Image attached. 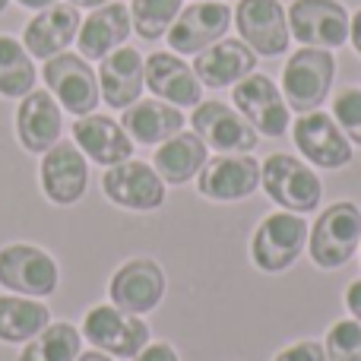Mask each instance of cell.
Here are the masks:
<instances>
[{
    "label": "cell",
    "mask_w": 361,
    "mask_h": 361,
    "mask_svg": "<svg viewBox=\"0 0 361 361\" xmlns=\"http://www.w3.org/2000/svg\"><path fill=\"white\" fill-rule=\"evenodd\" d=\"M333 80H336V57L326 48H305L292 51L282 67V95L288 108L298 114L317 111L330 99Z\"/></svg>",
    "instance_id": "6da1fadb"
},
{
    "label": "cell",
    "mask_w": 361,
    "mask_h": 361,
    "mask_svg": "<svg viewBox=\"0 0 361 361\" xmlns=\"http://www.w3.org/2000/svg\"><path fill=\"white\" fill-rule=\"evenodd\" d=\"M260 187L276 206L288 212H314L324 200V184L314 175V165L295 159L288 152H273L260 165Z\"/></svg>",
    "instance_id": "7a4b0ae2"
},
{
    "label": "cell",
    "mask_w": 361,
    "mask_h": 361,
    "mask_svg": "<svg viewBox=\"0 0 361 361\" xmlns=\"http://www.w3.org/2000/svg\"><path fill=\"white\" fill-rule=\"evenodd\" d=\"M361 244V209L352 200H336L326 206L314 228L307 231V250L320 269H339L352 260Z\"/></svg>",
    "instance_id": "3957f363"
},
{
    "label": "cell",
    "mask_w": 361,
    "mask_h": 361,
    "mask_svg": "<svg viewBox=\"0 0 361 361\" xmlns=\"http://www.w3.org/2000/svg\"><path fill=\"white\" fill-rule=\"evenodd\" d=\"M42 80H44V89L54 95L57 105L67 114H73V118L92 114L102 102L99 73H95V67L86 57L73 54V51L48 57L42 67Z\"/></svg>",
    "instance_id": "277c9868"
},
{
    "label": "cell",
    "mask_w": 361,
    "mask_h": 361,
    "mask_svg": "<svg viewBox=\"0 0 361 361\" xmlns=\"http://www.w3.org/2000/svg\"><path fill=\"white\" fill-rule=\"evenodd\" d=\"M0 286L25 298H51L61 286V269L38 244L13 241L0 247Z\"/></svg>",
    "instance_id": "5b68a950"
},
{
    "label": "cell",
    "mask_w": 361,
    "mask_h": 361,
    "mask_svg": "<svg viewBox=\"0 0 361 361\" xmlns=\"http://www.w3.org/2000/svg\"><path fill=\"white\" fill-rule=\"evenodd\" d=\"M80 333L92 349L105 352L111 358H133L149 345V324L137 314L118 311L114 305L89 307Z\"/></svg>",
    "instance_id": "8992f818"
},
{
    "label": "cell",
    "mask_w": 361,
    "mask_h": 361,
    "mask_svg": "<svg viewBox=\"0 0 361 361\" xmlns=\"http://www.w3.org/2000/svg\"><path fill=\"white\" fill-rule=\"evenodd\" d=\"M307 222L298 212H273L257 225L254 238H250V257L254 267L263 273H282L301 257L307 244Z\"/></svg>",
    "instance_id": "52a82bcc"
},
{
    "label": "cell",
    "mask_w": 361,
    "mask_h": 361,
    "mask_svg": "<svg viewBox=\"0 0 361 361\" xmlns=\"http://www.w3.org/2000/svg\"><path fill=\"white\" fill-rule=\"evenodd\" d=\"M288 32L305 48L336 51L349 42L352 13L343 0H292L288 4Z\"/></svg>",
    "instance_id": "ba28073f"
},
{
    "label": "cell",
    "mask_w": 361,
    "mask_h": 361,
    "mask_svg": "<svg viewBox=\"0 0 361 361\" xmlns=\"http://www.w3.org/2000/svg\"><path fill=\"white\" fill-rule=\"evenodd\" d=\"M231 23L238 25V38L257 57H282L288 54V13L282 0H238L231 10Z\"/></svg>",
    "instance_id": "9c48e42d"
},
{
    "label": "cell",
    "mask_w": 361,
    "mask_h": 361,
    "mask_svg": "<svg viewBox=\"0 0 361 361\" xmlns=\"http://www.w3.org/2000/svg\"><path fill=\"white\" fill-rule=\"evenodd\" d=\"M235 111L263 137H286L288 133V102L282 89L267 73H250L231 86Z\"/></svg>",
    "instance_id": "30bf717a"
},
{
    "label": "cell",
    "mask_w": 361,
    "mask_h": 361,
    "mask_svg": "<svg viewBox=\"0 0 361 361\" xmlns=\"http://www.w3.org/2000/svg\"><path fill=\"white\" fill-rule=\"evenodd\" d=\"M102 193L114 206H121V209L156 212V209H162L165 197H169V184L159 178V171L149 162L127 159V162L105 169V175H102Z\"/></svg>",
    "instance_id": "8fae6325"
},
{
    "label": "cell",
    "mask_w": 361,
    "mask_h": 361,
    "mask_svg": "<svg viewBox=\"0 0 361 361\" xmlns=\"http://www.w3.org/2000/svg\"><path fill=\"white\" fill-rule=\"evenodd\" d=\"M165 288H169L165 269L152 257H133V260L121 263L114 269L111 282H108V301L118 311L143 317V314L156 311L162 305Z\"/></svg>",
    "instance_id": "7c38bea8"
},
{
    "label": "cell",
    "mask_w": 361,
    "mask_h": 361,
    "mask_svg": "<svg viewBox=\"0 0 361 361\" xmlns=\"http://www.w3.org/2000/svg\"><path fill=\"white\" fill-rule=\"evenodd\" d=\"M228 29L231 6L225 0H193L190 6H184L178 13L165 42H169V51H175L180 57H197L200 51L216 44L219 38H225Z\"/></svg>",
    "instance_id": "4fadbf2b"
},
{
    "label": "cell",
    "mask_w": 361,
    "mask_h": 361,
    "mask_svg": "<svg viewBox=\"0 0 361 361\" xmlns=\"http://www.w3.org/2000/svg\"><path fill=\"white\" fill-rule=\"evenodd\" d=\"M292 140L298 146V152L307 159V165L314 169L336 171L345 169L352 162V143L339 124L333 121V114L326 111H307L298 114V121L292 124Z\"/></svg>",
    "instance_id": "5bb4252c"
},
{
    "label": "cell",
    "mask_w": 361,
    "mask_h": 361,
    "mask_svg": "<svg viewBox=\"0 0 361 361\" xmlns=\"http://www.w3.org/2000/svg\"><path fill=\"white\" fill-rule=\"evenodd\" d=\"M42 193L54 206H73L89 187V159L76 149L73 140H57L38 165Z\"/></svg>",
    "instance_id": "9a60e30c"
},
{
    "label": "cell",
    "mask_w": 361,
    "mask_h": 361,
    "mask_svg": "<svg viewBox=\"0 0 361 361\" xmlns=\"http://www.w3.org/2000/svg\"><path fill=\"white\" fill-rule=\"evenodd\" d=\"M260 187V162L247 152H219L197 175V190L212 203L247 200Z\"/></svg>",
    "instance_id": "2e32d148"
},
{
    "label": "cell",
    "mask_w": 361,
    "mask_h": 361,
    "mask_svg": "<svg viewBox=\"0 0 361 361\" xmlns=\"http://www.w3.org/2000/svg\"><path fill=\"white\" fill-rule=\"evenodd\" d=\"M190 127L216 152H250L260 143V133L225 102H200L190 114Z\"/></svg>",
    "instance_id": "e0dca14e"
},
{
    "label": "cell",
    "mask_w": 361,
    "mask_h": 361,
    "mask_svg": "<svg viewBox=\"0 0 361 361\" xmlns=\"http://www.w3.org/2000/svg\"><path fill=\"white\" fill-rule=\"evenodd\" d=\"M99 89L102 102L114 111H124L133 102L143 99L146 89V57L130 44H121L108 57L99 61Z\"/></svg>",
    "instance_id": "ac0fdd59"
},
{
    "label": "cell",
    "mask_w": 361,
    "mask_h": 361,
    "mask_svg": "<svg viewBox=\"0 0 361 361\" xmlns=\"http://www.w3.org/2000/svg\"><path fill=\"white\" fill-rule=\"evenodd\" d=\"M63 133V108L48 89H32L16 105V140L25 152L44 156Z\"/></svg>",
    "instance_id": "d6986e66"
},
{
    "label": "cell",
    "mask_w": 361,
    "mask_h": 361,
    "mask_svg": "<svg viewBox=\"0 0 361 361\" xmlns=\"http://www.w3.org/2000/svg\"><path fill=\"white\" fill-rule=\"evenodd\" d=\"M80 10L70 4H51L44 10H38L35 16L25 23L23 29V48L29 51L35 61H48L63 51H70V44H76V32H80Z\"/></svg>",
    "instance_id": "ffe728a7"
},
{
    "label": "cell",
    "mask_w": 361,
    "mask_h": 361,
    "mask_svg": "<svg viewBox=\"0 0 361 361\" xmlns=\"http://www.w3.org/2000/svg\"><path fill=\"white\" fill-rule=\"evenodd\" d=\"M146 89L175 108H197L203 102V82L175 51H152L146 57Z\"/></svg>",
    "instance_id": "44dd1931"
},
{
    "label": "cell",
    "mask_w": 361,
    "mask_h": 361,
    "mask_svg": "<svg viewBox=\"0 0 361 361\" xmlns=\"http://www.w3.org/2000/svg\"><path fill=\"white\" fill-rule=\"evenodd\" d=\"M73 143L89 162L111 169L127 159H133V140L127 137V130L121 127V121L108 118V114H82L73 121Z\"/></svg>",
    "instance_id": "7402d4cb"
},
{
    "label": "cell",
    "mask_w": 361,
    "mask_h": 361,
    "mask_svg": "<svg viewBox=\"0 0 361 361\" xmlns=\"http://www.w3.org/2000/svg\"><path fill=\"white\" fill-rule=\"evenodd\" d=\"M133 35L130 23V6L111 0V4L89 10V16L80 23L76 32V54H82L89 63L108 57L111 51H118L121 44H127V38Z\"/></svg>",
    "instance_id": "603a6c76"
},
{
    "label": "cell",
    "mask_w": 361,
    "mask_h": 361,
    "mask_svg": "<svg viewBox=\"0 0 361 361\" xmlns=\"http://www.w3.org/2000/svg\"><path fill=\"white\" fill-rule=\"evenodd\" d=\"M193 73L203 86L209 89H225L241 82L257 70V54L241 42V38H219L206 51L193 57Z\"/></svg>",
    "instance_id": "cb8c5ba5"
},
{
    "label": "cell",
    "mask_w": 361,
    "mask_h": 361,
    "mask_svg": "<svg viewBox=\"0 0 361 361\" xmlns=\"http://www.w3.org/2000/svg\"><path fill=\"white\" fill-rule=\"evenodd\" d=\"M121 127L137 146H159L184 130V111L162 99H140L124 108Z\"/></svg>",
    "instance_id": "d4e9b609"
},
{
    "label": "cell",
    "mask_w": 361,
    "mask_h": 361,
    "mask_svg": "<svg viewBox=\"0 0 361 361\" xmlns=\"http://www.w3.org/2000/svg\"><path fill=\"white\" fill-rule=\"evenodd\" d=\"M209 162V146L197 137V133H175L171 140L156 146L152 156V169L159 171V178L165 184H187L203 171V165Z\"/></svg>",
    "instance_id": "484cf974"
},
{
    "label": "cell",
    "mask_w": 361,
    "mask_h": 361,
    "mask_svg": "<svg viewBox=\"0 0 361 361\" xmlns=\"http://www.w3.org/2000/svg\"><path fill=\"white\" fill-rule=\"evenodd\" d=\"M51 324V311L42 298L25 295H0V343L25 345Z\"/></svg>",
    "instance_id": "4316f807"
},
{
    "label": "cell",
    "mask_w": 361,
    "mask_h": 361,
    "mask_svg": "<svg viewBox=\"0 0 361 361\" xmlns=\"http://www.w3.org/2000/svg\"><path fill=\"white\" fill-rule=\"evenodd\" d=\"M35 80H38L35 57L23 48L19 38L0 35V95L19 102L35 89Z\"/></svg>",
    "instance_id": "83f0119b"
},
{
    "label": "cell",
    "mask_w": 361,
    "mask_h": 361,
    "mask_svg": "<svg viewBox=\"0 0 361 361\" xmlns=\"http://www.w3.org/2000/svg\"><path fill=\"white\" fill-rule=\"evenodd\" d=\"M82 352V333L73 324L51 320L35 339L23 345L19 361H76Z\"/></svg>",
    "instance_id": "f1b7e54d"
},
{
    "label": "cell",
    "mask_w": 361,
    "mask_h": 361,
    "mask_svg": "<svg viewBox=\"0 0 361 361\" xmlns=\"http://www.w3.org/2000/svg\"><path fill=\"white\" fill-rule=\"evenodd\" d=\"M130 23L143 42H159L169 35L178 13L184 10V0H130Z\"/></svg>",
    "instance_id": "f546056e"
},
{
    "label": "cell",
    "mask_w": 361,
    "mask_h": 361,
    "mask_svg": "<svg viewBox=\"0 0 361 361\" xmlns=\"http://www.w3.org/2000/svg\"><path fill=\"white\" fill-rule=\"evenodd\" d=\"M324 352H326V361H361V324L358 320H336L326 330Z\"/></svg>",
    "instance_id": "4dcf8cb0"
},
{
    "label": "cell",
    "mask_w": 361,
    "mask_h": 361,
    "mask_svg": "<svg viewBox=\"0 0 361 361\" xmlns=\"http://www.w3.org/2000/svg\"><path fill=\"white\" fill-rule=\"evenodd\" d=\"M333 121L349 137L352 146H361V89L345 86L333 95Z\"/></svg>",
    "instance_id": "1f68e13d"
},
{
    "label": "cell",
    "mask_w": 361,
    "mask_h": 361,
    "mask_svg": "<svg viewBox=\"0 0 361 361\" xmlns=\"http://www.w3.org/2000/svg\"><path fill=\"white\" fill-rule=\"evenodd\" d=\"M273 361H326V352L320 343L305 339V343H295V345H288V349H282Z\"/></svg>",
    "instance_id": "d6a6232c"
},
{
    "label": "cell",
    "mask_w": 361,
    "mask_h": 361,
    "mask_svg": "<svg viewBox=\"0 0 361 361\" xmlns=\"http://www.w3.org/2000/svg\"><path fill=\"white\" fill-rule=\"evenodd\" d=\"M130 361H180L178 352L169 343H149L143 352H137Z\"/></svg>",
    "instance_id": "836d02e7"
},
{
    "label": "cell",
    "mask_w": 361,
    "mask_h": 361,
    "mask_svg": "<svg viewBox=\"0 0 361 361\" xmlns=\"http://www.w3.org/2000/svg\"><path fill=\"white\" fill-rule=\"evenodd\" d=\"M345 307H349L352 320L361 324V279L349 282V288H345Z\"/></svg>",
    "instance_id": "e575fe53"
},
{
    "label": "cell",
    "mask_w": 361,
    "mask_h": 361,
    "mask_svg": "<svg viewBox=\"0 0 361 361\" xmlns=\"http://www.w3.org/2000/svg\"><path fill=\"white\" fill-rule=\"evenodd\" d=\"M349 42L355 48V54L361 57V10L352 13V23H349Z\"/></svg>",
    "instance_id": "d590c367"
},
{
    "label": "cell",
    "mask_w": 361,
    "mask_h": 361,
    "mask_svg": "<svg viewBox=\"0 0 361 361\" xmlns=\"http://www.w3.org/2000/svg\"><path fill=\"white\" fill-rule=\"evenodd\" d=\"M63 4H70V6H76V10H99V6H105V4H111V0H63Z\"/></svg>",
    "instance_id": "8d00e7d4"
},
{
    "label": "cell",
    "mask_w": 361,
    "mask_h": 361,
    "mask_svg": "<svg viewBox=\"0 0 361 361\" xmlns=\"http://www.w3.org/2000/svg\"><path fill=\"white\" fill-rule=\"evenodd\" d=\"M23 10H32V13H38V10H44V6H51V4H57V0H16Z\"/></svg>",
    "instance_id": "74e56055"
},
{
    "label": "cell",
    "mask_w": 361,
    "mask_h": 361,
    "mask_svg": "<svg viewBox=\"0 0 361 361\" xmlns=\"http://www.w3.org/2000/svg\"><path fill=\"white\" fill-rule=\"evenodd\" d=\"M76 361H114V358L105 355V352H99V349H92V352H80V358Z\"/></svg>",
    "instance_id": "f35d334b"
},
{
    "label": "cell",
    "mask_w": 361,
    "mask_h": 361,
    "mask_svg": "<svg viewBox=\"0 0 361 361\" xmlns=\"http://www.w3.org/2000/svg\"><path fill=\"white\" fill-rule=\"evenodd\" d=\"M6 6H10V0H0V13H4V10H6Z\"/></svg>",
    "instance_id": "ab89813d"
},
{
    "label": "cell",
    "mask_w": 361,
    "mask_h": 361,
    "mask_svg": "<svg viewBox=\"0 0 361 361\" xmlns=\"http://www.w3.org/2000/svg\"><path fill=\"white\" fill-rule=\"evenodd\" d=\"M358 250H361V244H358Z\"/></svg>",
    "instance_id": "60d3db41"
}]
</instances>
